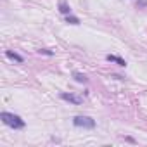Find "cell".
Returning a JSON list of instances; mask_svg holds the SVG:
<instances>
[{
    "label": "cell",
    "mask_w": 147,
    "mask_h": 147,
    "mask_svg": "<svg viewBox=\"0 0 147 147\" xmlns=\"http://www.w3.org/2000/svg\"><path fill=\"white\" fill-rule=\"evenodd\" d=\"M0 119H2L4 125L11 126V128H14V130H21V128L26 126V123H24V119H23L21 116L12 114V113H7V111H2V113H0Z\"/></svg>",
    "instance_id": "obj_1"
},
{
    "label": "cell",
    "mask_w": 147,
    "mask_h": 147,
    "mask_svg": "<svg viewBox=\"0 0 147 147\" xmlns=\"http://www.w3.org/2000/svg\"><path fill=\"white\" fill-rule=\"evenodd\" d=\"M73 125L78 126V128L94 130L95 128V119H92L90 116H75V118H73Z\"/></svg>",
    "instance_id": "obj_2"
},
{
    "label": "cell",
    "mask_w": 147,
    "mask_h": 147,
    "mask_svg": "<svg viewBox=\"0 0 147 147\" xmlns=\"http://www.w3.org/2000/svg\"><path fill=\"white\" fill-rule=\"evenodd\" d=\"M61 99H62V100H66V102L75 104V106H80V104H83V97H80V95H75V94H66V92H62V94H61Z\"/></svg>",
    "instance_id": "obj_3"
},
{
    "label": "cell",
    "mask_w": 147,
    "mask_h": 147,
    "mask_svg": "<svg viewBox=\"0 0 147 147\" xmlns=\"http://www.w3.org/2000/svg\"><path fill=\"white\" fill-rule=\"evenodd\" d=\"M106 59L109 61V62H114V64H118V66H126V61L125 59H121V57H118V55H113V54H107L106 55Z\"/></svg>",
    "instance_id": "obj_4"
},
{
    "label": "cell",
    "mask_w": 147,
    "mask_h": 147,
    "mask_svg": "<svg viewBox=\"0 0 147 147\" xmlns=\"http://www.w3.org/2000/svg\"><path fill=\"white\" fill-rule=\"evenodd\" d=\"M5 55H7L9 59L16 61V62H23V61H24V59H23V55H19L18 52H12V50H5Z\"/></svg>",
    "instance_id": "obj_5"
},
{
    "label": "cell",
    "mask_w": 147,
    "mask_h": 147,
    "mask_svg": "<svg viewBox=\"0 0 147 147\" xmlns=\"http://www.w3.org/2000/svg\"><path fill=\"white\" fill-rule=\"evenodd\" d=\"M73 78H75L78 83H87V82H88V78L83 75V73H78V71H75V73H73Z\"/></svg>",
    "instance_id": "obj_6"
},
{
    "label": "cell",
    "mask_w": 147,
    "mask_h": 147,
    "mask_svg": "<svg viewBox=\"0 0 147 147\" xmlns=\"http://www.w3.org/2000/svg\"><path fill=\"white\" fill-rule=\"evenodd\" d=\"M59 11H61L62 14H66V16L71 14V7H69L67 4H59Z\"/></svg>",
    "instance_id": "obj_7"
},
{
    "label": "cell",
    "mask_w": 147,
    "mask_h": 147,
    "mask_svg": "<svg viewBox=\"0 0 147 147\" xmlns=\"http://www.w3.org/2000/svg\"><path fill=\"white\" fill-rule=\"evenodd\" d=\"M66 23H69V24H80V19L78 18H75V16H66Z\"/></svg>",
    "instance_id": "obj_8"
},
{
    "label": "cell",
    "mask_w": 147,
    "mask_h": 147,
    "mask_svg": "<svg viewBox=\"0 0 147 147\" xmlns=\"http://www.w3.org/2000/svg\"><path fill=\"white\" fill-rule=\"evenodd\" d=\"M38 54H43V55H54V52H52V50H49V49H40V50H38Z\"/></svg>",
    "instance_id": "obj_9"
},
{
    "label": "cell",
    "mask_w": 147,
    "mask_h": 147,
    "mask_svg": "<svg viewBox=\"0 0 147 147\" xmlns=\"http://www.w3.org/2000/svg\"><path fill=\"white\" fill-rule=\"evenodd\" d=\"M147 5V0H138V2H137V7L138 9H142V7H145Z\"/></svg>",
    "instance_id": "obj_10"
}]
</instances>
